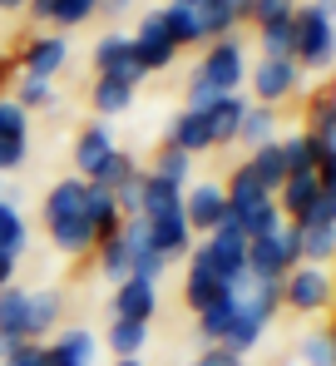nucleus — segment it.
I'll use <instances>...</instances> for the list:
<instances>
[{
  "mask_svg": "<svg viewBox=\"0 0 336 366\" xmlns=\"http://www.w3.org/2000/svg\"><path fill=\"white\" fill-rule=\"evenodd\" d=\"M272 134H277V114H272L267 104H247V109H242V124H237V139H242V144L262 149V144H272Z\"/></svg>",
  "mask_w": 336,
  "mask_h": 366,
  "instance_id": "nucleus-31",
  "label": "nucleus"
},
{
  "mask_svg": "<svg viewBox=\"0 0 336 366\" xmlns=\"http://www.w3.org/2000/svg\"><path fill=\"white\" fill-rule=\"evenodd\" d=\"M20 347H25V342H20V337H5V332H0V366L10 362V357H15V352H20Z\"/></svg>",
  "mask_w": 336,
  "mask_h": 366,
  "instance_id": "nucleus-47",
  "label": "nucleus"
},
{
  "mask_svg": "<svg viewBox=\"0 0 336 366\" xmlns=\"http://www.w3.org/2000/svg\"><path fill=\"white\" fill-rule=\"evenodd\" d=\"M25 317H30V292L15 287V282H5V287H0V332L30 342V337H25Z\"/></svg>",
  "mask_w": 336,
  "mask_h": 366,
  "instance_id": "nucleus-24",
  "label": "nucleus"
},
{
  "mask_svg": "<svg viewBox=\"0 0 336 366\" xmlns=\"http://www.w3.org/2000/svg\"><path fill=\"white\" fill-rule=\"evenodd\" d=\"M327 332H332V342H336V322H332V327H327Z\"/></svg>",
  "mask_w": 336,
  "mask_h": 366,
  "instance_id": "nucleus-52",
  "label": "nucleus"
},
{
  "mask_svg": "<svg viewBox=\"0 0 336 366\" xmlns=\"http://www.w3.org/2000/svg\"><path fill=\"white\" fill-rule=\"evenodd\" d=\"M64 60H69L64 35H40V40L25 45V74H30V79H55V69Z\"/></svg>",
  "mask_w": 336,
  "mask_h": 366,
  "instance_id": "nucleus-18",
  "label": "nucleus"
},
{
  "mask_svg": "<svg viewBox=\"0 0 336 366\" xmlns=\"http://www.w3.org/2000/svg\"><path fill=\"white\" fill-rule=\"evenodd\" d=\"M317 183H322V188H336V149H322V159H317Z\"/></svg>",
  "mask_w": 336,
  "mask_h": 366,
  "instance_id": "nucleus-45",
  "label": "nucleus"
},
{
  "mask_svg": "<svg viewBox=\"0 0 336 366\" xmlns=\"http://www.w3.org/2000/svg\"><path fill=\"white\" fill-rule=\"evenodd\" d=\"M223 198H227V218H242V213H252L257 203H272V193L262 188V183L247 174V164L227 179V188H223Z\"/></svg>",
  "mask_w": 336,
  "mask_h": 366,
  "instance_id": "nucleus-20",
  "label": "nucleus"
},
{
  "mask_svg": "<svg viewBox=\"0 0 336 366\" xmlns=\"http://www.w3.org/2000/svg\"><path fill=\"white\" fill-rule=\"evenodd\" d=\"M223 292H232V287H227L223 277H218V272L208 267V257H203V252L193 247V262H188V282H183V302L193 307V312H203V307L218 302Z\"/></svg>",
  "mask_w": 336,
  "mask_h": 366,
  "instance_id": "nucleus-11",
  "label": "nucleus"
},
{
  "mask_svg": "<svg viewBox=\"0 0 336 366\" xmlns=\"http://www.w3.org/2000/svg\"><path fill=\"white\" fill-rule=\"evenodd\" d=\"M247 174L262 183L267 193H277L282 183H287V159H282V144H262V149H252V164H247Z\"/></svg>",
  "mask_w": 336,
  "mask_h": 366,
  "instance_id": "nucleus-25",
  "label": "nucleus"
},
{
  "mask_svg": "<svg viewBox=\"0 0 336 366\" xmlns=\"http://www.w3.org/2000/svg\"><path fill=\"white\" fill-rule=\"evenodd\" d=\"M139 174H144V169H139V164H134V159H129L124 149H114V154H109V159H104V164H99V169H94V174H89L84 183H99V188H109V193H119L124 183H134Z\"/></svg>",
  "mask_w": 336,
  "mask_h": 366,
  "instance_id": "nucleus-29",
  "label": "nucleus"
},
{
  "mask_svg": "<svg viewBox=\"0 0 336 366\" xmlns=\"http://www.w3.org/2000/svg\"><path fill=\"white\" fill-rule=\"evenodd\" d=\"M257 35H262V55H272V60H292V45H297V25H292V15H277V20L257 25Z\"/></svg>",
  "mask_w": 336,
  "mask_h": 366,
  "instance_id": "nucleus-32",
  "label": "nucleus"
},
{
  "mask_svg": "<svg viewBox=\"0 0 336 366\" xmlns=\"http://www.w3.org/2000/svg\"><path fill=\"white\" fill-rule=\"evenodd\" d=\"M94 352H99L94 332L69 327V332H59L55 342L45 347V366H94Z\"/></svg>",
  "mask_w": 336,
  "mask_h": 366,
  "instance_id": "nucleus-12",
  "label": "nucleus"
},
{
  "mask_svg": "<svg viewBox=\"0 0 336 366\" xmlns=\"http://www.w3.org/2000/svg\"><path fill=\"white\" fill-rule=\"evenodd\" d=\"M232 312H237V292H223L213 307H203V312H198V332L208 337V347H223V342H227Z\"/></svg>",
  "mask_w": 336,
  "mask_h": 366,
  "instance_id": "nucleus-27",
  "label": "nucleus"
},
{
  "mask_svg": "<svg viewBox=\"0 0 336 366\" xmlns=\"http://www.w3.org/2000/svg\"><path fill=\"white\" fill-rule=\"evenodd\" d=\"M94 69L124 79V84H134V89H139V79H144V64L134 55V40H129V35H104V40L94 45Z\"/></svg>",
  "mask_w": 336,
  "mask_h": 366,
  "instance_id": "nucleus-9",
  "label": "nucleus"
},
{
  "mask_svg": "<svg viewBox=\"0 0 336 366\" xmlns=\"http://www.w3.org/2000/svg\"><path fill=\"white\" fill-rule=\"evenodd\" d=\"M0 252H5V257H20V252H25V218H20V208L5 203V198H0Z\"/></svg>",
  "mask_w": 336,
  "mask_h": 366,
  "instance_id": "nucleus-37",
  "label": "nucleus"
},
{
  "mask_svg": "<svg viewBox=\"0 0 336 366\" xmlns=\"http://www.w3.org/2000/svg\"><path fill=\"white\" fill-rule=\"evenodd\" d=\"M336 257V228H302V262H312V267H322V262H332Z\"/></svg>",
  "mask_w": 336,
  "mask_h": 366,
  "instance_id": "nucleus-38",
  "label": "nucleus"
},
{
  "mask_svg": "<svg viewBox=\"0 0 336 366\" xmlns=\"http://www.w3.org/2000/svg\"><path fill=\"white\" fill-rule=\"evenodd\" d=\"M154 312H159L154 282H139V277H124V282H119V292H114V317H119V322H144V327H149Z\"/></svg>",
  "mask_w": 336,
  "mask_h": 366,
  "instance_id": "nucleus-13",
  "label": "nucleus"
},
{
  "mask_svg": "<svg viewBox=\"0 0 336 366\" xmlns=\"http://www.w3.org/2000/svg\"><path fill=\"white\" fill-rule=\"evenodd\" d=\"M188 169H193V159H188V154H178V149H164V154L154 159V169H149V174H159V179H168V183H178V188H183Z\"/></svg>",
  "mask_w": 336,
  "mask_h": 366,
  "instance_id": "nucleus-42",
  "label": "nucleus"
},
{
  "mask_svg": "<svg viewBox=\"0 0 336 366\" xmlns=\"http://www.w3.org/2000/svg\"><path fill=\"white\" fill-rule=\"evenodd\" d=\"M183 218L193 233H218L227 223V198H223V183H193L183 193Z\"/></svg>",
  "mask_w": 336,
  "mask_h": 366,
  "instance_id": "nucleus-6",
  "label": "nucleus"
},
{
  "mask_svg": "<svg viewBox=\"0 0 336 366\" xmlns=\"http://www.w3.org/2000/svg\"><path fill=\"white\" fill-rule=\"evenodd\" d=\"M242 109H247V99H237V94H223L213 109H208V129H213V149L218 144H232L237 139V124H242Z\"/></svg>",
  "mask_w": 336,
  "mask_h": 366,
  "instance_id": "nucleus-28",
  "label": "nucleus"
},
{
  "mask_svg": "<svg viewBox=\"0 0 336 366\" xmlns=\"http://www.w3.org/2000/svg\"><path fill=\"white\" fill-rule=\"evenodd\" d=\"M30 10H35V20H50L59 30H69V25H84L99 10V0H30Z\"/></svg>",
  "mask_w": 336,
  "mask_h": 366,
  "instance_id": "nucleus-21",
  "label": "nucleus"
},
{
  "mask_svg": "<svg viewBox=\"0 0 336 366\" xmlns=\"http://www.w3.org/2000/svg\"><path fill=\"white\" fill-rule=\"evenodd\" d=\"M149 223V247L173 262V257H188L193 252V228H188V218H183V208H173V213H159V218H144Z\"/></svg>",
  "mask_w": 336,
  "mask_h": 366,
  "instance_id": "nucleus-7",
  "label": "nucleus"
},
{
  "mask_svg": "<svg viewBox=\"0 0 336 366\" xmlns=\"http://www.w3.org/2000/svg\"><path fill=\"white\" fill-rule=\"evenodd\" d=\"M312 10H322L327 20H336V0H312Z\"/></svg>",
  "mask_w": 336,
  "mask_h": 366,
  "instance_id": "nucleus-48",
  "label": "nucleus"
},
{
  "mask_svg": "<svg viewBox=\"0 0 336 366\" xmlns=\"http://www.w3.org/2000/svg\"><path fill=\"white\" fill-rule=\"evenodd\" d=\"M129 40H134V55H139V64H144V74H149V69H168L173 55H178V45L168 40L164 20H159V10H154V15H144L139 35H129Z\"/></svg>",
  "mask_w": 336,
  "mask_h": 366,
  "instance_id": "nucleus-10",
  "label": "nucleus"
},
{
  "mask_svg": "<svg viewBox=\"0 0 336 366\" xmlns=\"http://www.w3.org/2000/svg\"><path fill=\"white\" fill-rule=\"evenodd\" d=\"M15 104L30 114V109H45V104H55V89H50V79H20V89H15Z\"/></svg>",
  "mask_w": 336,
  "mask_h": 366,
  "instance_id": "nucleus-41",
  "label": "nucleus"
},
{
  "mask_svg": "<svg viewBox=\"0 0 336 366\" xmlns=\"http://www.w3.org/2000/svg\"><path fill=\"white\" fill-rule=\"evenodd\" d=\"M99 267L109 272L114 282L129 277V243H124V233H109V238L99 243Z\"/></svg>",
  "mask_w": 336,
  "mask_h": 366,
  "instance_id": "nucleus-40",
  "label": "nucleus"
},
{
  "mask_svg": "<svg viewBox=\"0 0 336 366\" xmlns=\"http://www.w3.org/2000/svg\"><path fill=\"white\" fill-rule=\"evenodd\" d=\"M302 84V69H297V60H272V55H262L257 60V69H252V89H257V104H277V99H287L292 89Z\"/></svg>",
  "mask_w": 336,
  "mask_h": 366,
  "instance_id": "nucleus-8",
  "label": "nucleus"
},
{
  "mask_svg": "<svg viewBox=\"0 0 336 366\" xmlns=\"http://www.w3.org/2000/svg\"><path fill=\"white\" fill-rule=\"evenodd\" d=\"M144 342H149V327H144V322H119V317H114L109 347H114V357H119V362H124V357H139V352H144Z\"/></svg>",
  "mask_w": 336,
  "mask_h": 366,
  "instance_id": "nucleus-36",
  "label": "nucleus"
},
{
  "mask_svg": "<svg viewBox=\"0 0 336 366\" xmlns=\"http://www.w3.org/2000/svg\"><path fill=\"white\" fill-rule=\"evenodd\" d=\"M198 252L208 257V267H213V272L223 277L227 287H237V282H242V257H247V238H242V228H237L232 218H227L218 233H208V243L198 247Z\"/></svg>",
  "mask_w": 336,
  "mask_h": 366,
  "instance_id": "nucleus-5",
  "label": "nucleus"
},
{
  "mask_svg": "<svg viewBox=\"0 0 336 366\" xmlns=\"http://www.w3.org/2000/svg\"><path fill=\"white\" fill-rule=\"evenodd\" d=\"M15 5H30V0H0V10H15Z\"/></svg>",
  "mask_w": 336,
  "mask_h": 366,
  "instance_id": "nucleus-50",
  "label": "nucleus"
},
{
  "mask_svg": "<svg viewBox=\"0 0 336 366\" xmlns=\"http://www.w3.org/2000/svg\"><path fill=\"white\" fill-rule=\"evenodd\" d=\"M45 228L64 252H84L94 247V233L84 223V179H59L45 198Z\"/></svg>",
  "mask_w": 336,
  "mask_h": 366,
  "instance_id": "nucleus-1",
  "label": "nucleus"
},
{
  "mask_svg": "<svg viewBox=\"0 0 336 366\" xmlns=\"http://www.w3.org/2000/svg\"><path fill=\"white\" fill-rule=\"evenodd\" d=\"M129 104H134V84H124L114 74H99L94 79V109L99 114H124Z\"/></svg>",
  "mask_w": 336,
  "mask_h": 366,
  "instance_id": "nucleus-33",
  "label": "nucleus"
},
{
  "mask_svg": "<svg viewBox=\"0 0 336 366\" xmlns=\"http://www.w3.org/2000/svg\"><path fill=\"white\" fill-rule=\"evenodd\" d=\"M159 20H164L168 40L183 50V45H198L203 40V25H198V10L193 5H178V0H168L164 10H159Z\"/></svg>",
  "mask_w": 336,
  "mask_h": 366,
  "instance_id": "nucleus-22",
  "label": "nucleus"
},
{
  "mask_svg": "<svg viewBox=\"0 0 336 366\" xmlns=\"http://www.w3.org/2000/svg\"><path fill=\"white\" fill-rule=\"evenodd\" d=\"M173 208H183V188L159 179V174H144L139 179V218H159V213H173Z\"/></svg>",
  "mask_w": 336,
  "mask_h": 366,
  "instance_id": "nucleus-19",
  "label": "nucleus"
},
{
  "mask_svg": "<svg viewBox=\"0 0 336 366\" xmlns=\"http://www.w3.org/2000/svg\"><path fill=\"white\" fill-rule=\"evenodd\" d=\"M114 366H144V362L139 357H124V362H114Z\"/></svg>",
  "mask_w": 336,
  "mask_h": 366,
  "instance_id": "nucleus-51",
  "label": "nucleus"
},
{
  "mask_svg": "<svg viewBox=\"0 0 336 366\" xmlns=\"http://www.w3.org/2000/svg\"><path fill=\"white\" fill-rule=\"evenodd\" d=\"M302 362H307V366H336V342H332V332H312V337L302 342Z\"/></svg>",
  "mask_w": 336,
  "mask_h": 366,
  "instance_id": "nucleus-43",
  "label": "nucleus"
},
{
  "mask_svg": "<svg viewBox=\"0 0 336 366\" xmlns=\"http://www.w3.org/2000/svg\"><path fill=\"white\" fill-rule=\"evenodd\" d=\"M322 198H327V213H332V223H336V188H322Z\"/></svg>",
  "mask_w": 336,
  "mask_h": 366,
  "instance_id": "nucleus-49",
  "label": "nucleus"
},
{
  "mask_svg": "<svg viewBox=\"0 0 336 366\" xmlns=\"http://www.w3.org/2000/svg\"><path fill=\"white\" fill-rule=\"evenodd\" d=\"M84 223H89L94 243H104L109 233H119L124 213H119V203H114L109 188H99V183H84Z\"/></svg>",
  "mask_w": 336,
  "mask_h": 366,
  "instance_id": "nucleus-15",
  "label": "nucleus"
},
{
  "mask_svg": "<svg viewBox=\"0 0 336 366\" xmlns=\"http://www.w3.org/2000/svg\"><path fill=\"white\" fill-rule=\"evenodd\" d=\"M282 159H287V174H317V159H322V144L302 129L292 139H282Z\"/></svg>",
  "mask_w": 336,
  "mask_h": 366,
  "instance_id": "nucleus-30",
  "label": "nucleus"
},
{
  "mask_svg": "<svg viewBox=\"0 0 336 366\" xmlns=\"http://www.w3.org/2000/svg\"><path fill=\"white\" fill-rule=\"evenodd\" d=\"M178 5H198V0H178Z\"/></svg>",
  "mask_w": 336,
  "mask_h": 366,
  "instance_id": "nucleus-53",
  "label": "nucleus"
},
{
  "mask_svg": "<svg viewBox=\"0 0 336 366\" xmlns=\"http://www.w3.org/2000/svg\"><path fill=\"white\" fill-rule=\"evenodd\" d=\"M307 134H312L322 149H336V99H332V94H322V99L312 104V114H307Z\"/></svg>",
  "mask_w": 336,
  "mask_h": 366,
  "instance_id": "nucleus-34",
  "label": "nucleus"
},
{
  "mask_svg": "<svg viewBox=\"0 0 336 366\" xmlns=\"http://www.w3.org/2000/svg\"><path fill=\"white\" fill-rule=\"evenodd\" d=\"M193 10H198L203 40H227V35H232V25L242 20V10H237L232 0H198Z\"/></svg>",
  "mask_w": 336,
  "mask_h": 366,
  "instance_id": "nucleus-23",
  "label": "nucleus"
},
{
  "mask_svg": "<svg viewBox=\"0 0 336 366\" xmlns=\"http://www.w3.org/2000/svg\"><path fill=\"white\" fill-rule=\"evenodd\" d=\"M292 25H297V45H292L297 69H332V60H336V20H327V15L312 10V5H297V10H292Z\"/></svg>",
  "mask_w": 336,
  "mask_h": 366,
  "instance_id": "nucleus-2",
  "label": "nucleus"
},
{
  "mask_svg": "<svg viewBox=\"0 0 336 366\" xmlns=\"http://www.w3.org/2000/svg\"><path fill=\"white\" fill-rule=\"evenodd\" d=\"M59 312H64V297H59L55 287H45V292H30V317H25V337L35 342V337H45L50 327L59 322Z\"/></svg>",
  "mask_w": 336,
  "mask_h": 366,
  "instance_id": "nucleus-26",
  "label": "nucleus"
},
{
  "mask_svg": "<svg viewBox=\"0 0 336 366\" xmlns=\"http://www.w3.org/2000/svg\"><path fill=\"white\" fill-rule=\"evenodd\" d=\"M282 302L292 307V312H322V307L332 302V272L327 267H312V262L292 267L282 277Z\"/></svg>",
  "mask_w": 336,
  "mask_h": 366,
  "instance_id": "nucleus-4",
  "label": "nucleus"
},
{
  "mask_svg": "<svg viewBox=\"0 0 336 366\" xmlns=\"http://www.w3.org/2000/svg\"><path fill=\"white\" fill-rule=\"evenodd\" d=\"M109 154H114L109 124H84V134L74 139V169H79V179H89V174H94Z\"/></svg>",
  "mask_w": 336,
  "mask_h": 366,
  "instance_id": "nucleus-17",
  "label": "nucleus"
},
{
  "mask_svg": "<svg viewBox=\"0 0 336 366\" xmlns=\"http://www.w3.org/2000/svg\"><path fill=\"white\" fill-rule=\"evenodd\" d=\"M5 366H45V347H40V342H25Z\"/></svg>",
  "mask_w": 336,
  "mask_h": 366,
  "instance_id": "nucleus-44",
  "label": "nucleus"
},
{
  "mask_svg": "<svg viewBox=\"0 0 336 366\" xmlns=\"http://www.w3.org/2000/svg\"><path fill=\"white\" fill-rule=\"evenodd\" d=\"M25 149H30V124H10V129H0V174L20 169V164H25Z\"/></svg>",
  "mask_w": 336,
  "mask_h": 366,
  "instance_id": "nucleus-39",
  "label": "nucleus"
},
{
  "mask_svg": "<svg viewBox=\"0 0 336 366\" xmlns=\"http://www.w3.org/2000/svg\"><path fill=\"white\" fill-rule=\"evenodd\" d=\"M242 74H247V60H242V45H237L232 35H227V40H213V50L203 55L198 69H193V79L208 84L213 94H237Z\"/></svg>",
  "mask_w": 336,
  "mask_h": 366,
  "instance_id": "nucleus-3",
  "label": "nucleus"
},
{
  "mask_svg": "<svg viewBox=\"0 0 336 366\" xmlns=\"http://www.w3.org/2000/svg\"><path fill=\"white\" fill-rule=\"evenodd\" d=\"M164 149H178V154H203V149H213V129H208V114H198V109H183L178 119L168 124V144Z\"/></svg>",
  "mask_w": 336,
  "mask_h": 366,
  "instance_id": "nucleus-14",
  "label": "nucleus"
},
{
  "mask_svg": "<svg viewBox=\"0 0 336 366\" xmlns=\"http://www.w3.org/2000/svg\"><path fill=\"white\" fill-rule=\"evenodd\" d=\"M193 366H242V357H237V352H227V347H213L203 362H193Z\"/></svg>",
  "mask_w": 336,
  "mask_h": 366,
  "instance_id": "nucleus-46",
  "label": "nucleus"
},
{
  "mask_svg": "<svg viewBox=\"0 0 336 366\" xmlns=\"http://www.w3.org/2000/svg\"><path fill=\"white\" fill-rule=\"evenodd\" d=\"M322 198V183H317V174H287V183L277 188V213L287 218V223H302L307 218V208Z\"/></svg>",
  "mask_w": 336,
  "mask_h": 366,
  "instance_id": "nucleus-16",
  "label": "nucleus"
},
{
  "mask_svg": "<svg viewBox=\"0 0 336 366\" xmlns=\"http://www.w3.org/2000/svg\"><path fill=\"white\" fill-rule=\"evenodd\" d=\"M232 223L242 228V238H272L287 218L277 213V203H257L252 213H242V218H232Z\"/></svg>",
  "mask_w": 336,
  "mask_h": 366,
  "instance_id": "nucleus-35",
  "label": "nucleus"
}]
</instances>
